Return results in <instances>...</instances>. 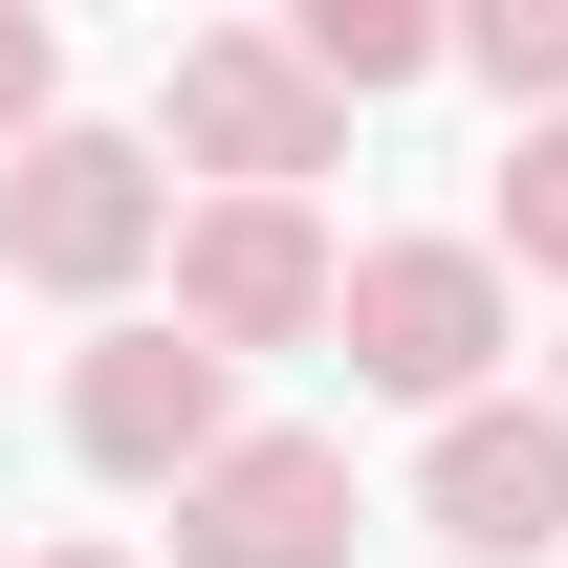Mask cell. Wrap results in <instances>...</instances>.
I'll return each instance as SVG.
<instances>
[{"mask_svg": "<svg viewBox=\"0 0 568 568\" xmlns=\"http://www.w3.org/2000/svg\"><path fill=\"white\" fill-rule=\"evenodd\" d=\"M44 568H132V547H44Z\"/></svg>", "mask_w": 568, "mask_h": 568, "instance_id": "7c38bea8", "label": "cell"}, {"mask_svg": "<svg viewBox=\"0 0 568 568\" xmlns=\"http://www.w3.org/2000/svg\"><path fill=\"white\" fill-rule=\"evenodd\" d=\"M416 525H437L459 568H525V547H568V416H547V394H525V416H503V394H481V416H437V459H416Z\"/></svg>", "mask_w": 568, "mask_h": 568, "instance_id": "52a82bcc", "label": "cell"}, {"mask_svg": "<svg viewBox=\"0 0 568 568\" xmlns=\"http://www.w3.org/2000/svg\"><path fill=\"white\" fill-rule=\"evenodd\" d=\"M503 263H547V284H568V132L503 153Z\"/></svg>", "mask_w": 568, "mask_h": 568, "instance_id": "30bf717a", "label": "cell"}, {"mask_svg": "<svg viewBox=\"0 0 568 568\" xmlns=\"http://www.w3.org/2000/svg\"><path fill=\"white\" fill-rule=\"evenodd\" d=\"M351 437H219L175 481V568H351Z\"/></svg>", "mask_w": 568, "mask_h": 568, "instance_id": "5b68a950", "label": "cell"}, {"mask_svg": "<svg viewBox=\"0 0 568 568\" xmlns=\"http://www.w3.org/2000/svg\"><path fill=\"white\" fill-rule=\"evenodd\" d=\"M67 437L110 459V481H197L219 437H241V372H219L197 328H110V351L67 372Z\"/></svg>", "mask_w": 568, "mask_h": 568, "instance_id": "8992f818", "label": "cell"}, {"mask_svg": "<svg viewBox=\"0 0 568 568\" xmlns=\"http://www.w3.org/2000/svg\"><path fill=\"white\" fill-rule=\"evenodd\" d=\"M175 153H197L219 197H306V175L351 153V110L284 67L263 22H197V44H175Z\"/></svg>", "mask_w": 568, "mask_h": 568, "instance_id": "3957f363", "label": "cell"}, {"mask_svg": "<svg viewBox=\"0 0 568 568\" xmlns=\"http://www.w3.org/2000/svg\"><path fill=\"white\" fill-rule=\"evenodd\" d=\"M44 88H67V44H44V22H22V0H0V153H44V132H67V110H44Z\"/></svg>", "mask_w": 568, "mask_h": 568, "instance_id": "8fae6325", "label": "cell"}, {"mask_svg": "<svg viewBox=\"0 0 568 568\" xmlns=\"http://www.w3.org/2000/svg\"><path fill=\"white\" fill-rule=\"evenodd\" d=\"M437 44H459V22H416V0H306V22H284V67L328 88V110H372V88H416Z\"/></svg>", "mask_w": 568, "mask_h": 568, "instance_id": "ba28073f", "label": "cell"}, {"mask_svg": "<svg viewBox=\"0 0 568 568\" xmlns=\"http://www.w3.org/2000/svg\"><path fill=\"white\" fill-rule=\"evenodd\" d=\"M328 328H351V372H372V394L481 416V372H503V241H372V263L328 284Z\"/></svg>", "mask_w": 568, "mask_h": 568, "instance_id": "6da1fadb", "label": "cell"}, {"mask_svg": "<svg viewBox=\"0 0 568 568\" xmlns=\"http://www.w3.org/2000/svg\"><path fill=\"white\" fill-rule=\"evenodd\" d=\"M328 284H351V263L306 241V197H197V219H175V328H197L219 372H241V351H306Z\"/></svg>", "mask_w": 568, "mask_h": 568, "instance_id": "277c9868", "label": "cell"}, {"mask_svg": "<svg viewBox=\"0 0 568 568\" xmlns=\"http://www.w3.org/2000/svg\"><path fill=\"white\" fill-rule=\"evenodd\" d=\"M459 67H481L503 110H568V0H481V22H459Z\"/></svg>", "mask_w": 568, "mask_h": 568, "instance_id": "9c48e42d", "label": "cell"}, {"mask_svg": "<svg viewBox=\"0 0 568 568\" xmlns=\"http://www.w3.org/2000/svg\"><path fill=\"white\" fill-rule=\"evenodd\" d=\"M0 263H22V284H67V306H110L132 263H175L153 153H132V132H44V153H0Z\"/></svg>", "mask_w": 568, "mask_h": 568, "instance_id": "7a4b0ae2", "label": "cell"}]
</instances>
